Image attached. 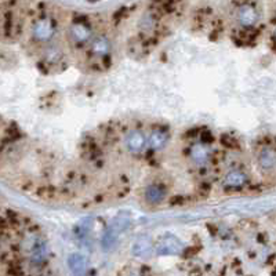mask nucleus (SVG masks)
I'll list each match as a JSON object with an SVG mask.
<instances>
[{"instance_id":"f257e3e1","label":"nucleus","mask_w":276,"mask_h":276,"mask_svg":"<svg viewBox=\"0 0 276 276\" xmlns=\"http://www.w3.org/2000/svg\"><path fill=\"white\" fill-rule=\"evenodd\" d=\"M32 39L40 45H50L55 33H57V23L51 17L45 16L38 18L32 25Z\"/></svg>"},{"instance_id":"f03ea898","label":"nucleus","mask_w":276,"mask_h":276,"mask_svg":"<svg viewBox=\"0 0 276 276\" xmlns=\"http://www.w3.org/2000/svg\"><path fill=\"white\" fill-rule=\"evenodd\" d=\"M68 35L72 45H75L76 47L86 46L92 39V23H89V21L86 20L73 21L69 26Z\"/></svg>"},{"instance_id":"7ed1b4c3","label":"nucleus","mask_w":276,"mask_h":276,"mask_svg":"<svg viewBox=\"0 0 276 276\" xmlns=\"http://www.w3.org/2000/svg\"><path fill=\"white\" fill-rule=\"evenodd\" d=\"M87 46H89V54L92 58H97V60L105 58L112 51L111 39L108 38L107 35H101V33L97 36H92Z\"/></svg>"},{"instance_id":"20e7f679","label":"nucleus","mask_w":276,"mask_h":276,"mask_svg":"<svg viewBox=\"0 0 276 276\" xmlns=\"http://www.w3.org/2000/svg\"><path fill=\"white\" fill-rule=\"evenodd\" d=\"M236 18H238V23L242 28L250 29L260 21V11L252 3H245L238 8Z\"/></svg>"},{"instance_id":"39448f33","label":"nucleus","mask_w":276,"mask_h":276,"mask_svg":"<svg viewBox=\"0 0 276 276\" xmlns=\"http://www.w3.org/2000/svg\"><path fill=\"white\" fill-rule=\"evenodd\" d=\"M188 156L192 164L196 167H205L211 159V148L205 142H193L188 149Z\"/></svg>"},{"instance_id":"423d86ee","label":"nucleus","mask_w":276,"mask_h":276,"mask_svg":"<svg viewBox=\"0 0 276 276\" xmlns=\"http://www.w3.org/2000/svg\"><path fill=\"white\" fill-rule=\"evenodd\" d=\"M124 145L131 155H139L146 148V136L141 130H131L124 138Z\"/></svg>"},{"instance_id":"0eeeda50","label":"nucleus","mask_w":276,"mask_h":276,"mask_svg":"<svg viewBox=\"0 0 276 276\" xmlns=\"http://www.w3.org/2000/svg\"><path fill=\"white\" fill-rule=\"evenodd\" d=\"M48 257V246L43 239H35L29 247V262L32 265H43Z\"/></svg>"},{"instance_id":"6e6552de","label":"nucleus","mask_w":276,"mask_h":276,"mask_svg":"<svg viewBox=\"0 0 276 276\" xmlns=\"http://www.w3.org/2000/svg\"><path fill=\"white\" fill-rule=\"evenodd\" d=\"M249 183V176L246 174L245 171L242 170L235 169L228 171L225 177H224V186L228 188V189H233V191H238L245 188L246 185Z\"/></svg>"},{"instance_id":"1a4fd4ad","label":"nucleus","mask_w":276,"mask_h":276,"mask_svg":"<svg viewBox=\"0 0 276 276\" xmlns=\"http://www.w3.org/2000/svg\"><path fill=\"white\" fill-rule=\"evenodd\" d=\"M167 196V189L161 184L148 185L144 191V199L149 206H159Z\"/></svg>"},{"instance_id":"9d476101","label":"nucleus","mask_w":276,"mask_h":276,"mask_svg":"<svg viewBox=\"0 0 276 276\" xmlns=\"http://www.w3.org/2000/svg\"><path fill=\"white\" fill-rule=\"evenodd\" d=\"M257 161H258V166H260V169L262 170V171H265V173L274 171L276 164L275 148L269 145L264 146L260 152H258Z\"/></svg>"},{"instance_id":"9b49d317","label":"nucleus","mask_w":276,"mask_h":276,"mask_svg":"<svg viewBox=\"0 0 276 276\" xmlns=\"http://www.w3.org/2000/svg\"><path fill=\"white\" fill-rule=\"evenodd\" d=\"M169 142V133L166 129H154L149 133V137H146V146H149L152 151H161Z\"/></svg>"},{"instance_id":"f8f14e48","label":"nucleus","mask_w":276,"mask_h":276,"mask_svg":"<svg viewBox=\"0 0 276 276\" xmlns=\"http://www.w3.org/2000/svg\"><path fill=\"white\" fill-rule=\"evenodd\" d=\"M64 58V51L61 50V47L57 46V45H47V47L45 48V53H43V62L47 64L48 67H55L62 61Z\"/></svg>"},{"instance_id":"ddd939ff","label":"nucleus","mask_w":276,"mask_h":276,"mask_svg":"<svg viewBox=\"0 0 276 276\" xmlns=\"http://www.w3.org/2000/svg\"><path fill=\"white\" fill-rule=\"evenodd\" d=\"M69 268L75 275H83L86 271V260L80 254H72L68 260Z\"/></svg>"},{"instance_id":"4468645a","label":"nucleus","mask_w":276,"mask_h":276,"mask_svg":"<svg viewBox=\"0 0 276 276\" xmlns=\"http://www.w3.org/2000/svg\"><path fill=\"white\" fill-rule=\"evenodd\" d=\"M122 230H123L122 225H119V223H115L114 225L109 227V230L105 232L104 239H102V245H104L105 249L115 243L116 240H117V238H119V235H120Z\"/></svg>"},{"instance_id":"2eb2a0df","label":"nucleus","mask_w":276,"mask_h":276,"mask_svg":"<svg viewBox=\"0 0 276 276\" xmlns=\"http://www.w3.org/2000/svg\"><path fill=\"white\" fill-rule=\"evenodd\" d=\"M155 26H156V17L152 11H146L142 14L141 20H139V29L142 32H148L154 31Z\"/></svg>"},{"instance_id":"dca6fc26","label":"nucleus","mask_w":276,"mask_h":276,"mask_svg":"<svg viewBox=\"0 0 276 276\" xmlns=\"http://www.w3.org/2000/svg\"><path fill=\"white\" fill-rule=\"evenodd\" d=\"M178 246L180 245V240L173 238V242H170V236L169 239L166 238L163 242H161L158 245V252L161 254H174L178 252Z\"/></svg>"}]
</instances>
